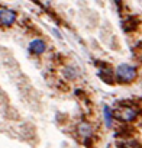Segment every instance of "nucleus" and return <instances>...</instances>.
Returning <instances> with one entry per match:
<instances>
[{
    "label": "nucleus",
    "instance_id": "1",
    "mask_svg": "<svg viewBox=\"0 0 142 148\" xmlns=\"http://www.w3.org/2000/svg\"><path fill=\"white\" fill-rule=\"evenodd\" d=\"M116 76L120 82H132L136 77V70L128 64H122L116 70Z\"/></svg>",
    "mask_w": 142,
    "mask_h": 148
},
{
    "label": "nucleus",
    "instance_id": "2",
    "mask_svg": "<svg viewBox=\"0 0 142 148\" xmlns=\"http://www.w3.org/2000/svg\"><path fill=\"white\" fill-rule=\"evenodd\" d=\"M16 21V13L10 9H0V26H10Z\"/></svg>",
    "mask_w": 142,
    "mask_h": 148
},
{
    "label": "nucleus",
    "instance_id": "3",
    "mask_svg": "<svg viewBox=\"0 0 142 148\" xmlns=\"http://www.w3.org/2000/svg\"><path fill=\"white\" fill-rule=\"evenodd\" d=\"M117 115H119V118L122 121H132V119L136 118V110L133 108H130V106H123V108L119 109Z\"/></svg>",
    "mask_w": 142,
    "mask_h": 148
},
{
    "label": "nucleus",
    "instance_id": "4",
    "mask_svg": "<svg viewBox=\"0 0 142 148\" xmlns=\"http://www.w3.org/2000/svg\"><path fill=\"white\" fill-rule=\"evenodd\" d=\"M45 48H46V45H45V42H44L42 39H33V41L29 44V49H31V52H33V54H42V52L45 51Z\"/></svg>",
    "mask_w": 142,
    "mask_h": 148
},
{
    "label": "nucleus",
    "instance_id": "5",
    "mask_svg": "<svg viewBox=\"0 0 142 148\" xmlns=\"http://www.w3.org/2000/svg\"><path fill=\"white\" fill-rule=\"evenodd\" d=\"M79 132H80V135H81L83 138H89V136L93 135V128H91L90 123L83 122V123L79 125Z\"/></svg>",
    "mask_w": 142,
    "mask_h": 148
},
{
    "label": "nucleus",
    "instance_id": "6",
    "mask_svg": "<svg viewBox=\"0 0 142 148\" xmlns=\"http://www.w3.org/2000/svg\"><path fill=\"white\" fill-rule=\"evenodd\" d=\"M103 112H104V121H106V125H107V126H112V110H110V108H109V106H104Z\"/></svg>",
    "mask_w": 142,
    "mask_h": 148
}]
</instances>
